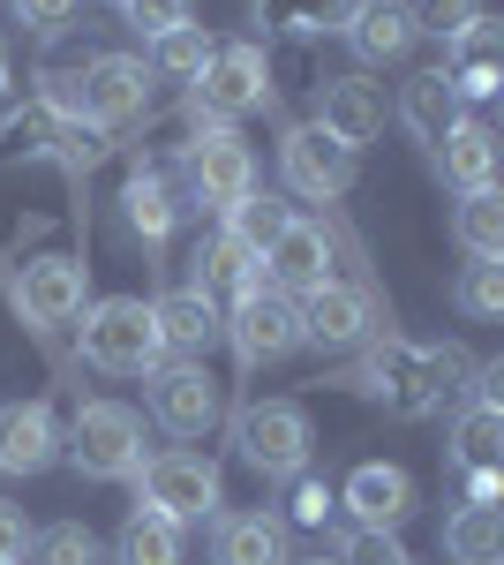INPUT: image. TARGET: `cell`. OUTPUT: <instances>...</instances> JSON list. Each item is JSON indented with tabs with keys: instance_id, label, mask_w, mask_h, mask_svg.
Returning <instances> with one entry per match:
<instances>
[{
	"instance_id": "6da1fadb",
	"label": "cell",
	"mask_w": 504,
	"mask_h": 565,
	"mask_svg": "<svg viewBox=\"0 0 504 565\" xmlns=\"http://www.w3.org/2000/svg\"><path fill=\"white\" fill-rule=\"evenodd\" d=\"M460 377H467L460 348H407V340H384V348H369L339 385L362 392V399H384L392 415H429L444 392H460Z\"/></svg>"
},
{
	"instance_id": "7a4b0ae2",
	"label": "cell",
	"mask_w": 504,
	"mask_h": 565,
	"mask_svg": "<svg viewBox=\"0 0 504 565\" xmlns=\"http://www.w3.org/2000/svg\"><path fill=\"white\" fill-rule=\"evenodd\" d=\"M84 362L106 370V377H151L167 362V340H159V317L136 295H106V302L84 309Z\"/></svg>"
},
{
	"instance_id": "3957f363",
	"label": "cell",
	"mask_w": 504,
	"mask_h": 565,
	"mask_svg": "<svg viewBox=\"0 0 504 565\" xmlns=\"http://www.w3.org/2000/svg\"><path fill=\"white\" fill-rule=\"evenodd\" d=\"M256 106H271V61H264V45H211L204 76L189 84V121L196 129H234Z\"/></svg>"
},
{
	"instance_id": "277c9868",
	"label": "cell",
	"mask_w": 504,
	"mask_h": 565,
	"mask_svg": "<svg viewBox=\"0 0 504 565\" xmlns=\"http://www.w3.org/2000/svg\"><path fill=\"white\" fill-rule=\"evenodd\" d=\"M61 445H68L76 476H90V482H136V468H143V415L121 407V399H84Z\"/></svg>"
},
{
	"instance_id": "5b68a950",
	"label": "cell",
	"mask_w": 504,
	"mask_h": 565,
	"mask_svg": "<svg viewBox=\"0 0 504 565\" xmlns=\"http://www.w3.org/2000/svg\"><path fill=\"white\" fill-rule=\"evenodd\" d=\"M143 106H151V68L136 53H90L84 76H76V121H90L106 136V129L143 121Z\"/></svg>"
},
{
	"instance_id": "8992f818",
	"label": "cell",
	"mask_w": 504,
	"mask_h": 565,
	"mask_svg": "<svg viewBox=\"0 0 504 565\" xmlns=\"http://www.w3.org/2000/svg\"><path fill=\"white\" fill-rule=\"evenodd\" d=\"M136 490H143V505H159V513L181 521V527L218 513V468H211L204 452H189V445H173V452H143Z\"/></svg>"
},
{
	"instance_id": "52a82bcc",
	"label": "cell",
	"mask_w": 504,
	"mask_h": 565,
	"mask_svg": "<svg viewBox=\"0 0 504 565\" xmlns=\"http://www.w3.org/2000/svg\"><path fill=\"white\" fill-rule=\"evenodd\" d=\"M242 460H249L264 482H294L301 468H309V415H301L294 399H264V407H249L242 415Z\"/></svg>"
},
{
	"instance_id": "ba28073f",
	"label": "cell",
	"mask_w": 504,
	"mask_h": 565,
	"mask_svg": "<svg viewBox=\"0 0 504 565\" xmlns=\"http://www.w3.org/2000/svg\"><path fill=\"white\" fill-rule=\"evenodd\" d=\"M226 340L242 348V362H287L301 348V302L294 295H279V287H249V295H234L226 309Z\"/></svg>"
},
{
	"instance_id": "9c48e42d",
	"label": "cell",
	"mask_w": 504,
	"mask_h": 565,
	"mask_svg": "<svg viewBox=\"0 0 504 565\" xmlns=\"http://www.w3.org/2000/svg\"><path fill=\"white\" fill-rule=\"evenodd\" d=\"M279 174H287V189H294V196L332 204V196H346V189H354V151H346V143H332L317 121H301V129H287V143H279Z\"/></svg>"
},
{
	"instance_id": "30bf717a",
	"label": "cell",
	"mask_w": 504,
	"mask_h": 565,
	"mask_svg": "<svg viewBox=\"0 0 504 565\" xmlns=\"http://www.w3.org/2000/svg\"><path fill=\"white\" fill-rule=\"evenodd\" d=\"M264 287H279V295H317L324 279H332V234L317 226V218H287L271 242H264Z\"/></svg>"
},
{
	"instance_id": "8fae6325",
	"label": "cell",
	"mask_w": 504,
	"mask_h": 565,
	"mask_svg": "<svg viewBox=\"0 0 504 565\" xmlns=\"http://www.w3.org/2000/svg\"><path fill=\"white\" fill-rule=\"evenodd\" d=\"M189 189H196V204L234 212L256 189V151L234 129H196V143H189Z\"/></svg>"
},
{
	"instance_id": "7c38bea8",
	"label": "cell",
	"mask_w": 504,
	"mask_h": 565,
	"mask_svg": "<svg viewBox=\"0 0 504 565\" xmlns=\"http://www.w3.org/2000/svg\"><path fill=\"white\" fill-rule=\"evenodd\" d=\"M143 385H151V415H159V430L204 437L211 423H218V377H211L204 362H159Z\"/></svg>"
},
{
	"instance_id": "4fadbf2b",
	"label": "cell",
	"mask_w": 504,
	"mask_h": 565,
	"mask_svg": "<svg viewBox=\"0 0 504 565\" xmlns=\"http://www.w3.org/2000/svg\"><path fill=\"white\" fill-rule=\"evenodd\" d=\"M339 505L354 513V527H384V535H399V527L415 521V476L407 468H392V460H362L346 490H339Z\"/></svg>"
},
{
	"instance_id": "5bb4252c",
	"label": "cell",
	"mask_w": 504,
	"mask_h": 565,
	"mask_svg": "<svg viewBox=\"0 0 504 565\" xmlns=\"http://www.w3.org/2000/svg\"><path fill=\"white\" fill-rule=\"evenodd\" d=\"M377 317H369V295L362 287H339L324 279L317 295H301V348H369Z\"/></svg>"
},
{
	"instance_id": "9a60e30c",
	"label": "cell",
	"mask_w": 504,
	"mask_h": 565,
	"mask_svg": "<svg viewBox=\"0 0 504 565\" xmlns=\"http://www.w3.org/2000/svg\"><path fill=\"white\" fill-rule=\"evenodd\" d=\"M15 309L53 332V324H68V317H84V264L76 257H31L23 264V279H15Z\"/></svg>"
},
{
	"instance_id": "2e32d148",
	"label": "cell",
	"mask_w": 504,
	"mask_h": 565,
	"mask_svg": "<svg viewBox=\"0 0 504 565\" xmlns=\"http://www.w3.org/2000/svg\"><path fill=\"white\" fill-rule=\"evenodd\" d=\"M317 129L332 143H346V151H362L369 136H384V90L369 76H332L317 90Z\"/></svg>"
},
{
	"instance_id": "e0dca14e",
	"label": "cell",
	"mask_w": 504,
	"mask_h": 565,
	"mask_svg": "<svg viewBox=\"0 0 504 565\" xmlns=\"http://www.w3.org/2000/svg\"><path fill=\"white\" fill-rule=\"evenodd\" d=\"M151 317H159L167 354H189V362H204V354L226 340V317H218V302H211L204 287H173V295H159Z\"/></svg>"
},
{
	"instance_id": "ac0fdd59",
	"label": "cell",
	"mask_w": 504,
	"mask_h": 565,
	"mask_svg": "<svg viewBox=\"0 0 504 565\" xmlns=\"http://www.w3.org/2000/svg\"><path fill=\"white\" fill-rule=\"evenodd\" d=\"M444 76H452L460 98H497V84H504V23L474 15L460 39H444Z\"/></svg>"
},
{
	"instance_id": "d6986e66",
	"label": "cell",
	"mask_w": 504,
	"mask_h": 565,
	"mask_svg": "<svg viewBox=\"0 0 504 565\" xmlns=\"http://www.w3.org/2000/svg\"><path fill=\"white\" fill-rule=\"evenodd\" d=\"M53 452H61V423L45 399L0 407V476H39V468H53Z\"/></svg>"
},
{
	"instance_id": "ffe728a7",
	"label": "cell",
	"mask_w": 504,
	"mask_h": 565,
	"mask_svg": "<svg viewBox=\"0 0 504 565\" xmlns=\"http://www.w3.org/2000/svg\"><path fill=\"white\" fill-rule=\"evenodd\" d=\"M399 121H407L429 151H437V143L467 121V98L452 90V76H444V68H421V76H407V84H399Z\"/></svg>"
},
{
	"instance_id": "44dd1931",
	"label": "cell",
	"mask_w": 504,
	"mask_h": 565,
	"mask_svg": "<svg viewBox=\"0 0 504 565\" xmlns=\"http://www.w3.org/2000/svg\"><path fill=\"white\" fill-rule=\"evenodd\" d=\"M346 39H354V53L369 61V68H384V61H407V45L421 39L415 15H407V0H362L354 15H346Z\"/></svg>"
},
{
	"instance_id": "7402d4cb",
	"label": "cell",
	"mask_w": 504,
	"mask_h": 565,
	"mask_svg": "<svg viewBox=\"0 0 504 565\" xmlns=\"http://www.w3.org/2000/svg\"><path fill=\"white\" fill-rule=\"evenodd\" d=\"M211 565H294L287 558V521L279 513H234V521H218Z\"/></svg>"
},
{
	"instance_id": "603a6c76",
	"label": "cell",
	"mask_w": 504,
	"mask_h": 565,
	"mask_svg": "<svg viewBox=\"0 0 504 565\" xmlns=\"http://www.w3.org/2000/svg\"><path fill=\"white\" fill-rule=\"evenodd\" d=\"M437 167H444V181H452L460 196L497 189V136L482 129V121H460V129L437 143Z\"/></svg>"
},
{
	"instance_id": "cb8c5ba5",
	"label": "cell",
	"mask_w": 504,
	"mask_h": 565,
	"mask_svg": "<svg viewBox=\"0 0 504 565\" xmlns=\"http://www.w3.org/2000/svg\"><path fill=\"white\" fill-rule=\"evenodd\" d=\"M61 121H68V114H53L45 98L15 106V114H0V167H31V159H53V151H61Z\"/></svg>"
},
{
	"instance_id": "d4e9b609",
	"label": "cell",
	"mask_w": 504,
	"mask_h": 565,
	"mask_svg": "<svg viewBox=\"0 0 504 565\" xmlns=\"http://www.w3.org/2000/svg\"><path fill=\"white\" fill-rule=\"evenodd\" d=\"M354 8L362 0H256V23L271 39H332V31H346Z\"/></svg>"
},
{
	"instance_id": "484cf974",
	"label": "cell",
	"mask_w": 504,
	"mask_h": 565,
	"mask_svg": "<svg viewBox=\"0 0 504 565\" xmlns=\"http://www.w3.org/2000/svg\"><path fill=\"white\" fill-rule=\"evenodd\" d=\"M196 287H204L211 302H218V295H249V287H264V264H256L249 242H234V234L218 226L204 242V257H196Z\"/></svg>"
},
{
	"instance_id": "4316f807",
	"label": "cell",
	"mask_w": 504,
	"mask_h": 565,
	"mask_svg": "<svg viewBox=\"0 0 504 565\" xmlns=\"http://www.w3.org/2000/svg\"><path fill=\"white\" fill-rule=\"evenodd\" d=\"M114 565H181V521H167L159 505H136L114 535Z\"/></svg>"
},
{
	"instance_id": "83f0119b",
	"label": "cell",
	"mask_w": 504,
	"mask_h": 565,
	"mask_svg": "<svg viewBox=\"0 0 504 565\" xmlns=\"http://www.w3.org/2000/svg\"><path fill=\"white\" fill-rule=\"evenodd\" d=\"M444 551L460 565H504V521L497 505H460L452 521H444Z\"/></svg>"
},
{
	"instance_id": "f1b7e54d",
	"label": "cell",
	"mask_w": 504,
	"mask_h": 565,
	"mask_svg": "<svg viewBox=\"0 0 504 565\" xmlns=\"http://www.w3.org/2000/svg\"><path fill=\"white\" fill-rule=\"evenodd\" d=\"M121 204H128V226H136L143 242H167V234H173V212H181V204H173V189L151 174V167H136V174H128Z\"/></svg>"
},
{
	"instance_id": "f546056e",
	"label": "cell",
	"mask_w": 504,
	"mask_h": 565,
	"mask_svg": "<svg viewBox=\"0 0 504 565\" xmlns=\"http://www.w3.org/2000/svg\"><path fill=\"white\" fill-rule=\"evenodd\" d=\"M204 61H211V39H204V23H181V31H167V39H151V76H167V84H196L204 76Z\"/></svg>"
},
{
	"instance_id": "4dcf8cb0",
	"label": "cell",
	"mask_w": 504,
	"mask_h": 565,
	"mask_svg": "<svg viewBox=\"0 0 504 565\" xmlns=\"http://www.w3.org/2000/svg\"><path fill=\"white\" fill-rule=\"evenodd\" d=\"M497 452H504V407H467L460 423H452V460L460 468H497Z\"/></svg>"
},
{
	"instance_id": "1f68e13d",
	"label": "cell",
	"mask_w": 504,
	"mask_h": 565,
	"mask_svg": "<svg viewBox=\"0 0 504 565\" xmlns=\"http://www.w3.org/2000/svg\"><path fill=\"white\" fill-rule=\"evenodd\" d=\"M452 234H460L467 257H504V204H497V189H482V196H460V212H452Z\"/></svg>"
},
{
	"instance_id": "d6a6232c",
	"label": "cell",
	"mask_w": 504,
	"mask_h": 565,
	"mask_svg": "<svg viewBox=\"0 0 504 565\" xmlns=\"http://www.w3.org/2000/svg\"><path fill=\"white\" fill-rule=\"evenodd\" d=\"M31 565H98V535L84 521H53L31 535Z\"/></svg>"
},
{
	"instance_id": "836d02e7",
	"label": "cell",
	"mask_w": 504,
	"mask_h": 565,
	"mask_svg": "<svg viewBox=\"0 0 504 565\" xmlns=\"http://www.w3.org/2000/svg\"><path fill=\"white\" fill-rule=\"evenodd\" d=\"M287 218H294V212H287L279 196H256V189H249V196H242V204L226 212V234H234V242H249L256 257H264V242H271V234H279Z\"/></svg>"
},
{
	"instance_id": "e575fe53",
	"label": "cell",
	"mask_w": 504,
	"mask_h": 565,
	"mask_svg": "<svg viewBox=\"0 0 504 565\" xmlns=\"http://www.w3.org/2000/svg\"><path fill=\"white\" fill-rule=\"evenodd\" d=\"M460 309H467V317H504V257H474V264H467Z\"/></svg>"
},
{
	"instance_id": "d590c367",
	"label": "cell",
	"mask_w": 504,
	"mask_h": 565,
	"mask_svg": "<svg viewBox=\"0 0 504 565\" xmlns=\"http://www.w3.org/2000/svg\"><path fill=\"white\" fill-rule=\"evenodd\" d=\"M407 15H415V31H429V39H460L467 23L482 15V0H407Z\"/></svg>"
},
{
	"instance_id": "8d00e7d4",
	"label": "cell",
	"mask_w": 504,
	"mask_h": 565,
	"mask_svg": "<svg viewBox=\"0 0 504 565\" xmlns=\"http://www.w3.org/2000/svg\"><path fill=\"white\" fill-rule=\"evenodd\" d=\"M339 565H415L399 551V535H384V527H354L346 543H339Z\"/></svg>"
},
{
	"instance_id": "74e56055",
	"label": "cell",
	"mask_w": 504,
	"mask_h": 565,
	"mask_svg": "<svg viewBox=\"0 0 504 565\" xmlns=\"http://www.w3.org/2000/svg\"><path fill=\"white\" fill-rule=\"evenodd\" d=\"M121 8H128V23H136L143 39H167V31L189 23V8H196V0H121Z\"/></svg>"
},
{
	"instance_id": "f35d334b",
	"label": "cell",
	"mask_w": 504,
	"mask_h": 565,
	"mask_svg": "<svg viewBox=\"0 0 504 565\" xmlns=\"http://www.w3.org/2000/svg\"><path fill=\"white\" fill-rule=\"evenodd\" d=\"M68 15H76V0H15V23H23V31H39V39L68 31Z\"/></svg>"
},
{
	"instance_id": "ab89813d",
	"label": "cell",
	"mask_w": 504,
	"mask_h": 565,
	"mask_svg": "<svg viewBox=\"0 0 504 565\" xmlns=\"http://www.w3.org/2000/svg\"><path fill=\"white\" fill-rule=\"evenodd\" d=\"M23 551H31V521L15 505H0V565H23Z\"/></svg>"
},
{
	"instance_id": "60d3db41",
	"label": "cell",
	"mask_w": 504,
	"mask_h": 565,
	"mask_svg": "<svg viewBox=\"0 0 504 565\" xmlns=\"http://www.w3.org/2000/svg\"><path fill=\"white\" fill-rule=\"evenodd\" d=\"M332 505H339V498L324 490V482H301V490H294V521H309V527L332 521Z\"/></svg>"
},
{
	"instance_id": "b9f144b4",
	"label": "cell",
	"mask_w": 504,
	"mask_h": 565,
	"mask_svg": "<svg viewBox=\"0 0 504 565\" xmlns=\"http://www.w3.org/2000/svg\"><path fill=\"white\" fill-rule=\"evenodd\" d=\"M497 490H504L497 468H467V505H497Z\"/></svg>"
},
{
	"instance_id": "7bdbcfd3",
	"label": "cell",
	"mask_w": 504,
	"mask_h": 565,
	"mask_svg": "<svg viewBox=\"0 0 504 565\" xmlns=\"http://www.w3.org/2000/svg\"><path fill=\"white\" fill-rule=\"evenodd\" d=\"M0 90H8V39H0Z\"/></svg>"
},
{
	"instance_id": "ee69618b",
	"label": "cell",
	"mask_w": 504,
	"mask_h": 565,
	"mask_svg": "<svg viewBox=\"0 0 504 565\" xmlns=\"http://www.w3.org/2000/svg\"><path fill=\"white\" fill-rule=\"evenodd\" d=\"M114 8H121V0H114Z\"/></svg>"
},
{
	"instance_id": "f6af8a7d",
	"label": "cell",
	"mask_w": 504,
	"mask_h": 565,
	"mask_svg": "<svg viewBox=\"0 0 504 565\" xmlns=\"http://www.w3.org/2000/svg\"><path fill=\"white\" fill-rule=\"evenodd\" d=\"M317 565H324V558H317Z\"/></svg>"
}]
</instances>
